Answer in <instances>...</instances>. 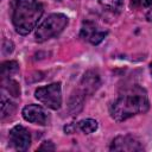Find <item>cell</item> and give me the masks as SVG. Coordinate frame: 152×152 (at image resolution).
<instances>
[{
	"label": "cell",
	"mask_w": 152,
	"mask_h": 152,
	"mask_svg": "<svg viewBox=\"0 0 152 152\" xmlns=\"http://www.w3.org/2000/svg\"><path fill=\"white\" fill-rule=\"evenodd\" d=\"M23 118L32 124L37 125H46L48 122V115L42 106L39 104H27L23 108Z\"/></svg>",
	"instance_id": "obj_8"
},
{
	"label": "cell",
	"mask_w": 152,
	"mask_h": 152,
	"mask_svg": "<svg viewBox=\"0 0 152 152\" xmlns=\"http://www.w3.org/2000/svg\"><path fill=\"white\" fill-rule=\"evenodd\" d=\"M150 108L147 93L139 86L126 88L110 104L109 112L115 121H125L137 114L146 113Z\"/></svg>",
	"instance_id": "obj_1"
},
{
	"label": "cell",
	"mask_w": 152,
	"mask_h": 152,
	"mask_svg": "<svg viewBox=\"0 0 152 152\" xmlns=\"http://www.w3.org/2000/svg\"><path fill=\"white\" fill-rule=\"evenodd\" d=\"M99 4L102 8L112 13H120L124 6L122 0H99Z\"/></svg>",
	"instance_id": "obj_11"
},
{
	"label": "cell",
	"mask_w": 152,
	"mask_h": 152,
	"mask_svg": "<svg viewBox=\"0 0 152 152\" xmlns=\"http://www.w3.org/2000/svg\"><path fill=\"white\" fill-rule=\"evenodd\" d=\"M2 88L6 89L11 96L17 97V96L20 95V87H19L18 82L14 81V80L4 78V80H2Z\"/></svg>",
	"instance_id": "obj_12"
},
{
	"label": "cell",
	"mask_w": 152,
	"mask_h": 152,
	"mask_svg": "<svg viewBox=\"0 0 152 152\" xmlns=\"http://www.w3.org/2000/svg\"><path fill=\"white\" fill-rule=\"evenodd\" d=\"M69 19L63 13H53L50 14L37 28L34 33V38L37 42L43 43L52 37H57L68 25Z\"/></svg>",
	"instance_id": "obj_3"
},
{
	"label": "cell",
	"mask_w": 152,
	"mask_h": 152,
	"mask_svg": "<svg viewBox=\"0 0 152 152\" xmlns=\"http://www.w3.org/2000/svg\"><path fill=\"white\" fill-rule=\"evenodd\" d=\"M131 7L132 8H144L152 5V0H131Z\"/></svg>",
	"instance_id": "obj_15"
},
{
	"label": "cell",
	"mask_w": 152,
	"mask_h": 152,
	"mask_svg": "<svg viewBox=\"0 0 152 152\" xmlns=\"http://www.w3.org/2000/svg\"><path fill=\"white\" fill-rule=\"evenodd\" d=\"M15 110V104L11 102L10 100H6L2 97L1 100V119H6L7 116H11Z\"/></svg>",
	"instance_id": "obj_14"
},
{
	"label": "cell",
	"mask_w": 152,
	"mask_h": 152,
	"mask_svg": "<svg viewBox=\"0 0 152 152\" xmlns=\"http://www.w3.org/2000/svg\"><path fill=\"white\" fill-rule=\"evenodd\" d=\"M150 69H151V74H152V63L150 64Z\"/></svg>",
	"instance_id": "obj_19"
},
{
	"label": "cell",
	"mask_w": 152,
	"mask_h": 152,
	"mask_svg": "<svg viewBox=\"0 0 152 152\" xmlns=\"http://www.w3.org/2000/svg\"><path fill=\"white\" fill-rule=\"evenodd\" d=\"M34 96L38 101L45 104L48 108L57 110L62 104V87L59 82L51 83L45 87H39L34 91Z\"/></svg>",
	"instance_id": "obj_4"
},
{
	"label": "cell",
	"mask_w": 152,
	"mask_h": 152,
	"mask_svg": "<svg viewBox=\"0 0 152 152\" xmlns=\"http://www.w3.org/2000/svg\"><path fill=\"white\" fill-rule=\"evenodd\" d=\"M13 49H14V45H13V43H12L11 40H4V44H2V52H4L5 55L11 53V52L13 51Z\"/></svg>",
	"instance_id": "obj_16"
},
{
	"label": "cell",
	"mask_w": 152,
	"mask_h": 152,
	"mask_svg": "<svg viewBox=\"0 0 152 152\" xmlns=\"http://www.w3.org/2000/svg\"><path fill=\"white\" fill-rule=\"evenodd\" d=\"M109 148H110V151H129V152L144 150L140 141L129 134L118 135L116 138H114Z\"/></svg>",
	"instance_id": "obj_7"
},
{
	"label": "cell",
	"mask_w": 152,
	"mask_h": 152,
	"mask_svg": "<svg viewBox=\"0 0 152 152\" xmlns=\"http://www.w3.org/2000/svg\"><path fill=\"white\" fill-rule=\"evenodd\" d=\"M97 127H99V124L94 119H84L78 122V128L86 134H90V133L95 132L97 129Z\"/></svg>",
	"instance_id": "obj_13"
},
{
	"label": "cell",
	"mask_w": 152,
	"mask_h": 152,
	"mask_svg": "<svg viewBox=\"0 0 152 152\" xmlns=\"http://www.w3.org/2000/svg\"><path fill=\"white\" fill-rule=\"evenodd\" d=\"M44 150L45 151H53L55 150V145L51 141H45L38 147V151H44Z\"/></svg>",
	"instance_id": "obj_17"
},
{
	"label": "cell",
	"mask_w": 152,
	"mask_h": 152,
	"mask_svg": "<svg viewBox=\"0 0 152 152\" xmlns=\"http://www.w3.org/2000/svg\"><path fill=\"white\" fill-rule=\"evenodd\" d=\"M107 33H108L107 30H104L97 23L91 20H84L80 30V37L93 45L100 44L106 38Z\"/></svg>",
	"instance_id": "obj_5"
},
{
	"label": "cell",
	"mask_w": 152,
	"mask_h": 152,
	"mask_svg": "<svg viewBox=\"0 0 152 152\" xmlns=\"http://www.w3.org/2000/svg\"><path fill=\"white\" fill-rule=\"evenodd\" d=\"M100 84H101V80H100L99 74L96 71H94V70H88L83 75V77L81 80V83H80L81 91L86 96L87 95H91L97 90Z\"/></svg>",
	"instance_id": "obj_9"
},
{
	"label": "cell",
	"mask_w": 152,
	"mask_h": 152,
	"mask_svg": "<svg viewBox=\"0 0 152 152\" xmlns=\"http://www.w3.org/2000/svg\"><path fill=\"white\" fill-rule=\"evenodd\" d=\"M19 71V64L15 61H8L4 62L1 64V76L4 78H10L12 75L17 74Z\"/></svg>",
	"instance_id": "obj_10"
},
{
	"label": "cell",
	"mask_w": 152,
	"mask_h": 152,
	"mask_svg": "<svg viewBox=\"0 0 152 152\" xmlns=\"http://www.w3.org/2000/svg\"><path fill=\"white\" fill-rule=\"evenodd\" d=\"M43 5L38 0H12L11 19L15 31L21 34H28L43 15Z\"/></svg>",
	"instance_id": "obj_2"
},
{
	"label": "cell",
	"mask_w": 152,
	"mask_h": 152,
	"mask_svg": "<svg viewBox=\"0 0 152 152\" xmlns=\"http://www.w3.org/2000/svg\"><path fill=\"white\" fill-rule=\"evenodd\" d=\"M146 19H147L148 21H152V10H150V11L147 12V14H146Z\"/></svg>",
	"instance_id": "obj_18"
},
{
	"label": "cell",
	"mask_w": 152,
	"mask_h": 152,
	"mask_svg": "<svg viewBox=\"0 0 152 152\" xmlns=\"http://www.w3.org/2000/svg\"><path fill=\"white\" fill-rule=\"evenodd\" d=\"M11 146L15 151H26L31 145V135L30 132L21 125L14 126L8 134Z\"/></svg>",
	"instance_id": "obj_6"
}]
</instances>
